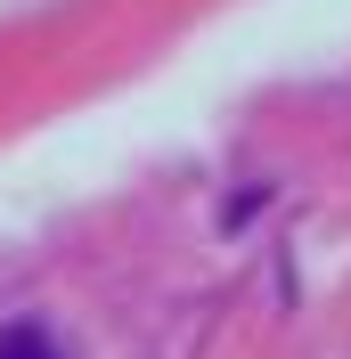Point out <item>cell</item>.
I'll use <instances>...</instances> for the list:
<instances>
[{
  "instance_id": "cell-1",
  "label": "cell",
  "mask_w": 351,
  "mask_h": 359,
  "mask_svg": "<svg viewBox=\"0 0 351 359\" xmlns=\"http://www.w3.org/2000/svg\"><path fill=\"white\" fill-rule=\"evenodd\" d=\"M0 359H66L49 343V327H0Z\"/></svg>"
}]
</instances>
